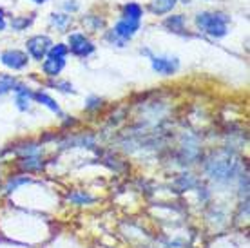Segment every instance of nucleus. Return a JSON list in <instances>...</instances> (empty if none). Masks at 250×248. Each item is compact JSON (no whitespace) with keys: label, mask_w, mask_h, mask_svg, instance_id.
<instances>
[{"label":"nucleus","mask_w":250,"mask_h":248,"mask_svg":"<svg viewBox=\"0 0 250 248\" xmlns=\"http://www.w3.org/2000/svg\"><path fill=\"white\" fill-rule=\"evenodd\" d=\"M51 45H53V43H51L49 37H42V35L33 37L27 40V51H29V55H31L35 60H42V58L47 55V51H49Z\"/></svg>","instance_id":"nucleus-5"},{"label":"nucleus","mask_w":250,"mask_h":248,"mask_svg":"<svg viewBox=\"0 0 250 248\" xmlns=\"http://www.w3.org/2000/svg\"><path fill=\"white\" fill-rule=\"evenodd\" d=\"M17 107H19L20 111H27L29 109V102L33 98V93L24 85H17Z\"/></svg>","instance_id":"nucleus-9"},{"label":"nucleus","mask_w":250,"mask_h":248,"mask_svg":"<svg viewBox=\"0 0 250 248\" xmlns=\"http://www.w3.org/2000/svg\"><path fill=\"white\" fill-rule=\"evenodd\" d=\"M33 2H37V4H44L45 0H33Z\"/></svg>","instance_id":"nucleus-24"},{"label":"nucleus","mask_w":250,"mask_h":248,"mask_svg":"<svg viewBox=\"0 0 250 248\" xmlns=\"http://www.w3.org/2000/svg\"><path fill=\"white\" fill-rule=\"evenodd\" d=\"M67 199L73 203V205H89V203H93L94 198L91 196L89 192H83V190H73V192H69Z\"/></svg>","instance_id":"nucleus-10"},{"label":"nucleus","mask_w":250,"mask_h":248,"mask_svg":"<svg viewBox=\"0 0 250 248\" xmlns=\"http://www.w3.org/2000/svg\"><path fill=\"white\" fill-rule=\"evenodd\" d=\"M124 15H125V19L140 22V17H142V7L138 6V4H127L125 9H124Z\"/></svg>","instance_id":"nucleus-15"},{"label":"nucleus","mask_w":250,"mask_h":248,"mask_svg":"<svg viewBox=\"0 0 250 248\" xmlns=\"http://www.w3.org/2000/svg\"><path fill=\"white\" fill-rule=\"evenodd\" d=\"M165 25H169L172 31H182L183 27V17H172L165 22Z\"/></svg>","instance_id":"nucleus-19"},{"label":"nucleus","mask_w":250,"mask_h":248,"mask_svg":"<svg viewBox=\"0 0 250 248\" xmlns=\"http://www.w3.org/2000/svg\"><path fill=\"white\" fill-rule=\"evenodd\" d=\"M31 24V20H27V19H15L11 22V25L15 27V29H24V27H27V25Z\"/></svg>","instance_id":"nucleus-21"},{"label":"nucleus","mask_w":250,"mask_h":248,"mask_svg":"<svg viewBox=\"0 0 250 248\" xmlns=\"http://www.w3.org/2000/svg\"><path fill=\"white\" fill-rule=\"evenodd\" d=\"M239 170V163L236 162V158L229 152H218L214 154L210 160H207L205 163V172L212 181L218 183H229L236 178V174Z\"/></svg>","instance_id":"nucleus-1"},{"label":"nucleus","mask_w":250,"mask_h":248,"mask_svg":"<svg viewBox=\"0 0 250 248\" xmlns=\"http://www.w3.org/2000/svg\"><path fill=\"white\" fill-rule=\"evenodd\" d=\"M178 67H180V62L176 58H169V56H154L152 58V69L162 76L174 75Z\"/></svg>","instance_id":"nucleus-6"},{"label":"nucleus","mask_w":250,"mask_h":248,"mask_svg":"<svg viewBox=\"0 0 250 248\" xmlns=\"http://www.w3.org/2000/svg\"><path fill=\"white\" fill-rule=\"evenodd\" d=\"M178 181H182V186H180V192H185V190H190V188H194V186L198 185V181L194 180L192 174H183L182 178Z\"/></svg>","instance_id":"nucleus-16"},{"label":"nucleus","mask_w":250,"mask_h":248,"mask_svg":"<svg viewBox=\"0 0 250 248\" xmlns=\"http://www.w3.org/2000/svg\"><path fill=\"white\" fill-rule=\"evenodd\" d=\"M0 62L13 71H19L27 65V55L19 49H7L0 55Z\"/></svg>","instance_id":"nucleus-3"},{"label":"nucleus","mask_w":250,"mask_h":248,"mask_svg":"<svg viewBox=\"0 0 250 248\" xmlns=\"http://www.w3.org/2000/svg\"><path fill=\"white\" fill-rule=\"evenodd\" d=\"M20 167L24 168V170H40V168L44 167V163L40 162L38 156H25V158L20 160Z\"/></svg>","instance_id":"nucleus-11"},{"label":"nucleus","mask_w":250,"mask_h":248,"mask_svg":"<svg viewBox=\"0 0 250 248\" xmlns=\"http://www.w3.org/2000/svg\"><path fill=\"white\" fill-rule=\"evenodd\" d=\"M4 27H6V22H4V11L0 9V31H2Z\"/></svg>","instance_id":"nucleus-23"},{"label":"nucleus","mask_w":250,"mask_h":248,"mask_svg":"<svg viewBox=\"0 0 250 248\" xmlns=\"http://www.w3.org/2000/svg\"><path fill=\"white\" fill-rule=\"evenodd\" d=\"M227 22H229V17L221 13H200L196 19V24L201 31L216 38L227 35Z\"/></svg>","instance_id":"nucleus-2"},{"label":"nucleus","mask_w":250,"mask_h":248,"mask_svg":"<svg viewBox=\"0 0 250 248\" xmlns=\"http://www.w3.org/2000/svg\"><path fill=\"white\" fill-rule=\"evenodd\" d=\"M29 178H17V180L15 181H9V185L6 186V192H11V190H15V188H17V186L19 185H24V183H29Z\"/></svg>","instance_id":"nucleus-20"},{"label":"nucleus","mask_w":250,"mask_h":248,"mask_svg":"<svg viewBox=\"0 0 250 248\" xmlns=\"http://www.w3.org/2000/svg\"><path fill=\"white\" fill-rule=\"evenodd\" d=\"M69 45H71L69 47L71 53L76 56H89L94 51L93 42L83 37V35H80V33H75V35L69 37Z\"/></svg>","instance_id":"nucleus-4"},{"label":"nucleus","mask_w":250,"mask_h":248,"mask_svg":"<svg viewBox=\"0 0 250 248\" xmlns=\"http://www.w3.org/2000/svg\"><path fill=\"white\" fill-rule=\"evenodd\" d=\"M176 4V0H156L154 4H150V11L152 13H167L170 11L172 7H174Z\"/></svg>","instance_id":"nucleus-13"},{"label":"nucleus","mask_w":250,"mask_h":248,"mask_svg":"<svg viewBox=\"0 0 250 248\" xmlns=\"http://www.w3.org/2000/svg\"><path fill=\"white\" fill-rule=\"evenodd\" d=\"M102 105V100L100 98H89L87 100V105H85V109H87V111H91V109H98V107Z\"/></svg>","instance_id":"nucleus-22"},{"label":"nucleus","mask_w":250,"mask_h":248,"mask_svg":"<svg viewBox=\"0 0 250 248\" xmlns=\"http://www.w3.org/2000/svg\"><path fill=\"white\" fill-rule=\"evenodd\" d=\"M49 56H55V58H65L67 55V47L63 43H57V45H51L49 51H47Z\"/></svg>","instance_id":"nucleus-17"},{"label":"nucleus","mask_w":250,"mask_h":248,"mask_svg":"<svg viewBox=\"0 0 250 248\" xmlns=\"http://www.w3.org/2000/svg\"><path fill=\"white\" fill-rule=\"evenodd\" d=\"M17 89V80L9 75H2L0 76V94H6L9 91H15Z\"/></svg>","instance_id":"nucleus-14"},{"label":"nucleus","mask_w":250,"mask_h":248,"mask_svg":"<svg viewBox=\"0 0 250 248\" xmlns=\"http://www.w3.org/2000/svg\"><path fill=\"white\" fill-rule=\"evenodd\" d=\"M65 67V60L63 58H55V56H47L45 62L42 63V69L47 76H58Z\"/></svg>","instance_id":"nucleus-8"},{"label":"nucleus","mask_w":250,"mask_h":248,"mask_svg":"<svg viewBox=\"0 0 250 248\" xmlns=\"http://www.w3.org/2000/svg\"><path fill=\"white\" fill-rule=\"evenodd\" d=\"M33 98L37 100L38 103H42V105H45L47 109H51L53 112H58V114H60V107H58V103L51 98V96H47L45 93H35L33 94Z\"/></svg>","instance_id":"nucleus-12"},{"label":"nucleus","mask_w":250,"mask_h":248,"mask_svg":"<svg viewBox=\"0 0 250 248\" xmlns=\"http://www.w3.org/2000/svg\"><path fill=\"white\" fill-rule=\"evenodd\" d=\"M138 27H140V22H136V20H129V19L120 20L118 24H116V27H114V37L122 38V40H129L138 31Z\"/></svg>","instance_id":"nucleus-7"},{"label":"nucleus","mask_w":250,"mask_h":248,"mask_svg":"<svg viewBox=\"0 0 250 248\" xmlns=\"http://www.w3.org/2000/svg\"><path fill=\"white\" fill-rule=\"evenodd\" d=\"M51 22H53V25L60 27V29H65V25L71 22V19H69V17H65V15H53Z\"/></svg>","instance_id":"nucleus-18"}]
</instances>
